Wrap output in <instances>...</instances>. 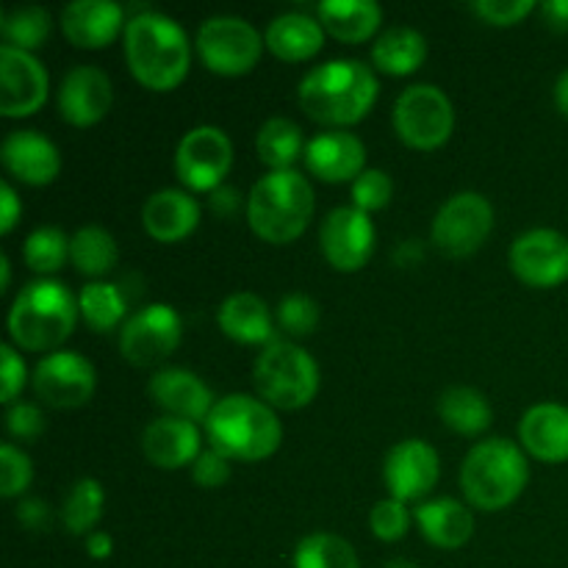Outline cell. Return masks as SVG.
<instances>
[{
  "instance_id": "1",
  "label": "cell",
  "mask_w": 568,
  "mask_h": 568,
  "mask_svg": "<svg viewBox=\"0 0 568 568\" xmlns=\"http://www.w3.org/2000/svg\"><path fill=\"white\" fill-rule=\"evenodd\" d=\"M128 70L142 87L153 92H170L186 78L192 64V44L178 20L161 11H139L125 22Z\"/></svg>"
},
{
  "instance_id": "2",
  "label": "cell",
  "mask_w": 568,
  "mask_h": 568,
  "mask_svg": "<svg viewBox=\"0 0 568 568\" xmlns=\"http://www.w3.org/2000/svg\"><path fill=\"white\" fill-rule=\"evenodd\" d=\"M377 92L381 83L369 64L358 59H333L305 72L297 98L311 120L344 128L369 114Z\"/></svg>"
},
{
  "instance_id": "3",
  "label": "cell",
  "mask_w": 568,
  "mask_h": 568,
  "mask_svg": "<svg viewBox=\"0 0 568 568\" xmlns=\"http://www.w3.org/2000/svg\"><path fill=\"white\" fill-rule=\"evenodd\" d=\"M205 436L216 453L227 460L255 464L277 453L283 442V425L275 408L250 394H227L216 399L205 419Z\"/></svg>"
},
{
  "instance_id": "4",
  "label": "cell",
  "mask_w": 568,
  "mask_h": 568,
  "mask_svg": "<svg viewBox=\"0 0 568 568\" xmlns=\"http://www.w3.org/2000/svg\"><path fill=\"white\" fill-rule=\"evenodd\" d=\"M81 308L70 288L53 277H39L17 292L9 311L11 342L28 353H44L64 344L75 331Z\"/></svg>"
},
{
  "instance_id": "5",
  "label": "cell",
  "mask_w": 568,
  "mask_h": 568,
  "mask_svg": "<svg viewBox=\"0 0 568 568\" xmlns=\"http://www.w3.org/2000/svg\"><path fill=\"white\" fill-rule=\"evenodd\" d=\"M314 214L311 181L292 170H270L255 181L247 197V222L258 239L270 244H288L303 236Z\"/></svg>"
},
{
  "instance_id": "6",
  "label": "cell",
  "mask_w": 568,
  "mask_h": 568,
  "mask_svg": "<svg viewBox=\"0 0 568 568\" xmlns=\"http://www.w3.org/2000/svg\"><path fill=\"white\" fill-rule=\"evenodd\" d=\"M530 480V464L521 447L508 438H486L475 444L460 466V491L469 505L494 514L521 497Z\"/></svg>"
},
{
  "instance_id": "7",
  "label": "cell",
  "mask_w": 568,
  "mask_h": 568,
  "mask_svg": "<svg viewBox=\"0 0 568 568\" xmlns=\"http://www.w3.org/2000/svg\"><path fill=\"white\" fill-rule=\"evenodd\" d=\"M253 383L266 405L281 410H297L305 408L320 392V366L308 349L275 338L255 358Z\"/></svg>"
},
{
  "instance_id": "8",
  "label": "cell",
  "mask_w": 568,
  "mask_h": 568,
  "mask_svg": "<svg viewBox=\"0 0 568 568\" xmlns=\"http://www.w3.org/2000/svg\"><path fill=\"white\" fill-rule=\"evenodd\" d=\"M392 122L408 148L436 150L447 144L455 128L453 100L436 83H414L394 100Z\"/></svg>"
},
{
  "instance_id": "9",
  "label": "cell",
  "mask_w": 568,
  "mask_h": 568,
  "mask_svg": "<svg viewBox=\"0 0 568 568\" xmlns=\"http://www.w3.org/2000/svg\"><path fill=\"white\" fill-rule=\"evenodd\" d=\"M264 37L250 20L236 14H214L200 26L197 53L216 75H244L258 64Z\"/></svg>"
},
{
  "instance_id": "10",
  "label": "cell",
  "mask_w": 568,
  "mask_h": 568,
  "mask_svg": "<svg viewBox=\"0 0 568 568\" xmlns=\"http://www.w3.org/2000/svg\"><path fill=\"white\" fill-rule=\"evenodd\" d=\"M494 231V205L480 192H458L438 209L433 220V244L449 258L477 253Z\"/></svg>"
},
{
  "instance_id": "11",
  "label": "cell",
  "mask_w": 568,
  "mask_h": 568,
  "mask_svg": "<svg viewBox=\"0 0 568 568\" xmlns=\"http://www.w3.org/2000/svg\"><path fill=\"white\" fill-rule=\"evenodd\" d=\"M233 144L222 128L197 125L175 148V175L192 192H216L231 172Z\"/></svg>"
},
{
  "instance_id": "12",
  "label": "cell",
  "mask_w": 568,
  "mask_h": 568,
  "mask_svg": "<svg viewBox=\"0 0 568 568\" xmlns=\"http://www.w3.org/2000/svg\"><path fill=\"white\" fill-rule=\"evenodd\" d=\"M183 322L166 303L139 308L125 320L120 331V353L133 366H155L170 358L181 344Z\"/></svg>"
},
{
  "instance_id": "13",
  "label": "cell",
  "mask_w": 568,
  "mask_h": 568,
  "mask_svg": "<svg viewBox=\"0 0 568 568\" xmlns=\"http://www.w3.org/2000/svg\"><path fill=\"white\" fill-rule=\"evenodd\" d=\"M33 392L48 408H81L92 399L98 375L94 366L72 349L44 355L33 369Z\"/></svg>"
},
{
  "instance_id": "14",
  "label": "cell",
  "mask_w": 568,
  "mask_h": 568,
  "mask_svg": "<svg viewBox=\"0 0 568 568\" xmlns=\"http://www.w3.org/2000/svg\"><path fill=\"white\" fill-rule=\"evenodd\" d=\"M510 270L532 288L568 281V239L552 227H532L510 244Z\"/></svg>"
},
{
  "instance_id": "15",
  "label": "cell",
  "mask_w": 568,
  "mask_h": 568,
  "mask_svg": "<svg viewBox=\"0 0 568 568\" xmlns=\"http://www.w3.org/2000/svg\"><path fill=\"white\" fill-rule=\"evenodd\" d=\"M320 244L333 270L358 272L375 253V225L355 205H342L322 222Z\"/></svg>"
},
{
  "instance_id": "16",
  "label": "cell",
  "mask_w": 568,
  "mask_h": 568,
  "mask_svg": "<svg viewBox=\"0 0 568 568\" xmlns=\"http://www.w3.org/2000/svg\"><path fill=\"white\" fill-rule=\"evenodd\" d=\"M442 475L438 453L422 438H405L394 444L383 464V480L392 491V499L399 503H416L436 488Z\"/></svg>"
},
{
  "instance_id": "17",
  "label": "cell",
  "mask_w": 568,
  "mask_h": 568,
  "mask_svg": "<svg viewBox=\"0 0 568 568\" xmlns=\"http://www.w3.org/2000/svg\"><path fill=\"white\" fill-rule=\"evenodd\" d=\"M48 100V70L33 53L0 48V114L31 116Z\"/></svg>"
},
{
  "instance_id": "18",
  "label": "cell",
  "mask_w": 568,
  "mask_h": 568,
  "mask_svg": "<svg viewBox=\"0 0 568 568\" xmlns=\"http://www.w3.org/2000/svg\"><path fill=\"white\" fill-rule=\"evenodd\" d=\"M61 116L75 128H89L103 120L114 103L111 78L94 64H78L61 78L55 94Z\"/></svg>"
},
{
  "instance_id": "19",
  "label": "cell",
  "mask_w": 568,
  "mask_h": 568,
  "mask_svg": "<svg viewBox=\"0 0 568 568\" xmlns=\"http://www.w3.org/2000/svg\"><path fill=\"white\" fill-rule=\"evenodd\" d=\"M148 394L166 416L194 422V425L197 422L205 425L216 405L209 383L194 372L181 369V366H166V369L155 372L148 383Z\"/></svg>"
},
{
  "instance_id": "20",
  "label": "cell",
  "mask_w": 568,
  "mask_h": 568,
  "mask_svg": "<svg viewBox=\"0 0 568 568\" xmlns=\"http://www.w3.org/2000/svg\"><path fill=\"white\" fill-rule=\"evenodd\" d=\"M364 142L344 128L316 133L305 148V166L311 170V175L325 183L355 181L364 172Z\"/></svg>"
},
{
  "instance_id": "21",
  "label": "cell",
  "mask_w": 568,
  "mask_h": 568,
  "mask_svg": "<svg viewBox=\"0 0 568 568\" xmlns=\"http://www.w3.org/2000/svg\"><path fill=\"white\" fill-rule=\"evenodd\" d=\"M0 161L28 186H48L61 172L59 148L39 131H11L0 148Z\"/></svg>"
},
{
  "instance_id": "22",
  "label": "cell",
  "mask_w": 568,
  "mask_h": 568,
  "mask_svg": "<svg viewBox=\"0 0 568 568\" xmlns=\"http://www.w3.org/2000/svg\"><path fill=\"white\" fill-rule=\"evenodd\" d=\"M125 9L114 0H72L61 9V31L72 44L87 50L105 48L125 31Z\"/></svg>"
},
{
  "instance_id": "23",
  "label": "cell",
  "mask_w": 568,
  "mask_h": 568,
  "mask_svg": "<svg viewBox=\"0 0 568 568\" xmlns=\"http://www.w3.org/2000/svg\"><path fill=\"white\" fill-rule=\"evenodd\" d=\"M142 453L159 469H181L197 460L200 430L194 422L175 419V416H159L150 422L142 433Z\"/></svg>"
},
{
  "instance_id": "24",
  "label": "cell",
  "mask_w": 568,
  "mask_h": 568,
  "mask_svg": "<svg viewBox=\"0 0 568 568\" xmlns=\"http://www.w3.org/2000/svg\"><path fill=\"white\" fill-rule=\"evenodd\" d=\"M519 438L532 458L544 464L568 460V408L560 403H538L525 410Z\"/></svg>"
},
{
  "instance_id": "25",
  "label": "cell",
  "mask_w": 568,
  "mask_h": 568,
  "mask_svg": "<svg viewBox=\"0 0 568 568\" xmlns=\"http://www.w3.org/2000/svg\"><path fill=\"white\" fill-rule=\"evenodd\" d=\"M142 222L155 242H181L200 225V203L183 189H161L144 200Z\"/></svg>"
},
{
  "instance_id": "26",
  "label": "cell",
  "mask_w": 568,
  "mask_h": 568,
  "mask_svg": "<svg viewBox=\"0 0 568 568\" xmlns=\"http://www.w3.org/2000/svg\"><path fill=\"white\" fill-rule=\"evenodd\" d=\"M216 325L227 338L239 344H272L275 342V325L272 311L264 300L253 292H236L222 300L216 308Z\"/></svg>"
},
{
  "instance_id": "27",
  "label": "cell",
  "mask_w": 568,
  "mask_h": 568,
  "mask_svg": "<svg viewBox=\"0 0 568 568\" xmlns=\"http://www.w3.org/2000/svg\"><path fill=\"white\" fill-rule=\"evenodd\" d=\"M414 519L419 525L422 536L438 549H460L469 544L475 532V516L464 503L453 497H438L419 503L414 510Z\"/></svg>"
},
{
  "instance_id": "28",
  "label": "cell",
  "mask_w": 568,
  "mask_h": 568,
  "mask_svg": "<svg viewBox=\"0 0 568 568\" xmlns=\"http://www.w3.org/2000/svg\"><path fill=\"white\" fill-rule=\"evenodd\" d=\"M264 42L277 59L305 61L322 50L325 28H322L320 17L303 14V11H283L266 26Z\"/></svg>"
},
{
  "instance_id": "29",
  "label": "cell",
  "mask_w": 568,
  "mask_h": 568,
  "mask_svg": "<svg viewBox=\"0 0 568 568\" xmlns=\"http://www.w3.org/2000/svg\"><path fill=\"white\" fill-rule=\"evenodd\" d=\"M316 17L338 42H366L381 28L383 9L375 0H322Z\"/></svg>"
},
{
  "instance_id": "30",
  "label": "cell",
  "mask_w": 568,
  "mask_h": 568,
  "mask_svg": "<svg viewBox=\"0 0 568 568\" xmlns=\"http://www.w3.org/2000/svg\"><path fill=\"white\" fill-rule=\"evenodd\" d=\"M427 59V39L410 26H392L372 44V61L388 75H410Z\"/></svg>"
},
{
  "instance_id": "31",
  "label": "cell",
  "mask_w": 568,
  "mask_h": 568,
  "mask_svg": "<svg viewBox=\"0 0 568 568\" xmlns=\"http://www.w3.org/2000/svg\"><path fill=\"white\" fill-rule=\"evenodd\" d=\"M438 416L449 430L460 436H480L494 419L486 394L471 386H453L438 397Z\"/></svg>"
},
{
  "instance_id": "32",
  "label": "cell",
  "mask_w": 568,
  "mask_h": 568,
  "mask_svg": "<svg viewBox=\"0 0 568 568\" xmlns=\"http://www.w3.org/2000/svg\"><path fill=\"white\" fill-rule=\"evenodd\" d=\"M305 148L308 144L303 139V128L294 120H288V116H270L258 128V136H255L258 159L270 170H292L294 161L305 155Z\"/></svg>"
},
{
  "instance_id": "33",
  "label": "cell",
  "mask_w": 568,
  "mask_h": 568,
  "mask_svg": "<svg viewBox=\"0 0 568 568\" xmlns=\"http://www.w3.org/2000/svg\"><path fill=\"white\" fill-rule=\"evenodd\" d=\"M116 239L103 225H83L70 239V261L81 275L103 277L116 266Z\"/></svg>"
},
{
  "instance_id": "34",
  "label": "cell",
  "mask_w": 568,
  "mask_h": 568,
  "mask_svg": "<svg viewBox=\"0 0 568 568\" xmlns=\"http://www.w3.org/2000/svg\"><path fill=\"white\" fill-rule=\"evenodd\" d=\"M78 308H81L83 322L94 333H111L128 314V297L120 292V286L105 281L87 283L78 294ZM125 325V322H122Z\"/></svg>"
},
{
  "instance_id": "35",
  "label": "cell",
  "mask_w": 568,
  "mask_h": 568,
  "mask_svg": "<svg viewBox=\"0 0 568 568\" xmlns=\"http://www.w3.org/2000/svg\"><path fill=\"white\" fill-rule=\"evenodd\" d=\"M105 491L94 477H81L61 505V525L72 536H92L103 516Z\"/></svg>"
},
{
  "instance_id": "36",
  "label": "cell",
  "mask_w": 568,
  "mask_h": 568,
  "mask_svg": "<svg viewBox=\"0 0 568 568\" xmlns=\"http://www.w3.org/2000/svg\"><path fill=\"white\" fill-rule=\"evenodd\" d=\"M294 568H361V560L336 532H311L294 549Z\"/></svg>"
},
{
  "instance_id": "37",
  "label": "cell",
  "mask_w": 568,
  "mask_h": 568,
  "mask_svg": "<svg viewBox=\"0 0 568 568\" xmlns=\"http://www.w3.org/2000/svg\"><path fill=\"white\" fill-rule=\"evenodd\" d=\"M0 33H3L6 44L17 50H37L39 44L48 39L50 33V14L42 6H17V9H6L0 17Z\"/></svg>"
},
{
  "instance_id": "38",
  "label": "cell",
  "mask_w": 568,
  "mask_h": 568,
  "mask_svg": "<svg viewBox=\"0 0 568 568\" xmlns=\"http://www.w3.org/2000/svg\"><path fill=\"white\" fill-rule=\"evenodd\" d=\"M22 258L37 275H53L70 258V239L64 236L61 227L42 225L26 239L22 244Z\"/></svg>"
},
{
  "instance_id": "39",
  "label": "cell",
  "mask_w": 568,
  "mask_h": 568,
  "mask_svg": "<svg viewBox=\"0 0 568 568\" xmlns=\"http://www.w3.org/2000/svg\"><path fill=\"white\" fill-rule=\"evenodd\" d=\"M275 322L292 338H305L320 325V305L308 294H288L275 311Z\"/></svg>"
},
{
  "instance_id": "40",
  "label": "cell",
  "mask_w": 568,
  "mask_h": 568,
  "mask_svg": "<svg viewBox=\"0 0 568 568\" xmlns=\"http://www.w3.org/2000/svg\"><path fill=\"white\" fill-rule=\"evenodd\" d=\"M394 181L386 170H364L353 181V205L364 214L381 211L392 203Z\"/></svg>"
},
{
  "instance_id": "41",
  "label": "cell",
  "mask_w": 568,
  "mask_h": 568,
  "mask_svg": "<svg viewBox=\"0 0 568 568\" xmlns=\"http://www.w3.org/2000/svg\"><path fill=\"white\" fill-rule=\"evenodd\" d=\"M33 480L31 458L22 453L14 444H3L0 447V494L6 499L22 497Z\"/></svg>"
},
{
  "instance_id": "42",
  "label": "cell",
  "mask_w": 568,
  "mask_h": 568,
  "mask_svg": "<svg viewBox=\"0 0 568 568\" xmlns=\"http://www.w3.org/2000/svg\"><path fill=\"white\" fill-rule=\"evenodd\" d=\"M410 510L405 508V503H399V499H381V503H375V508H372L369 514V527L372 532H375V538H381V541L386 544H394V541H403L405 536H408L410 530Z\"/></svg>"
},
{
  "instance_id": "43",
  "label": "cell",
  "mask_w": 568,
  "mask_h": 568,
  "mask_svg": "<svg viewBox=\"0 0 568 568\" xmlns=\"http://www.w3.org/2000/svg\"><path fill=\"white\" fill-rule=\"evenodd\" d=\"M469 9L491 26H516L536 9V3L532 0H475Z\"/></svg>"
},
{
  "instance_id": "44",
  "label": "cell",
  "mask_w": 568,
  "mask_h": 568,
  "mask_svg": "<svg viewBox=\"0 0 568 568\" xmlns=\"http://www.w3.org/2000/svg\"><path fill=\"white\" fill-rule=\"evenodd\" d=\"M192 480L200 488H220L231 480V460L222 453H216L214 447L203 449L197 455V460L192 464Z\"/></svg>"
},
{
  "instance_id": "45",
  "label": "cell",
  "mask_w": 568,
  "mask_h": 568,
  "mask_svg": "<svg viewBox=\"0 0 568 568\" xmlns=\"http://www.w3.org/2000/svg\"><path fill=\"white\" fill-rule=\"evenodd\" d=\"M6 430H9L14 438H22V442L42 436L44 430L42 410H39L33 403H22V399L20 403H11L9 410H6Z\"/></svg>"
},
{
  "instance_id": "46",
  "label": "cell",
  "mask_w": 568,
  "mask_h": 568,
  "mask_svg": "<svg viewBox=\"0 0 568 568\" xmlns=\"http://www.w3.org/2000/svg\"><path fill=\"white\" fill-rule=\"evenodd\" d=\"M28 381V372H26V361L20 358L11 344H0V383H3V403L11 405L17 399V394L22 392Z\"/></svg>"
},
{
  "instance_id": "47",
  "label": "cell",
  "mask_w": 568,
  "mask_h": 568,
  "mask_svg": "<svg viewBox=\"0 0 568 568\" xmlns=\"http://www.w3.org/2000/svg\"><path fill=\"white\" fill-rule=\"evenodd\" d=\"M17 521L31 532H44L53 525V508L44 499H22L17 505Z\"/></svg>"
},
{
  "instance_id": "48",
  "label": "cell",
  "mask_w": 568,
  "mask_h": 568,
  "mask_svg": "<svg viewBox=\"0 0 568 568\" xmlns=\"http://www.w3.org/2000/svg\"><path fill=\"white\" fill-rule=\"evenodd\" d=\"M0 211H3V214H0V233H11L22 214V205L9 181L0 183Z\"/></svg>"
},
{
  "instance_id": "49",
  "label": "cell",
  "mask_w": 568,
  "mask_h": 568,
  "mask_svg": "<svg viewBox=\"0 0 568 568\" xmlns=\"http://www.w3.org/2000/svg\"><path fill=\"white\" fill-rule=\"evenodd\" d=\"M541 11L549 28H555V31H568V0H547V3L541 6Z\"/></svg>"
},
{
  "instance_id": "50",
  "label": "cell",
  "mask_w": 568,
  "mask_h": 568,
  "mask_svg": "<svg viewBox=\"0 0 568 568\" xmlns=\"http://www.w3.org/2000/svg\"><path fill=\"white\" fill-rule=\"evenodd\" d=\"M111 552H114V538H111L109 532L94 530L92 536H87V555H89V558L105 560V558H111Z\"/></svg>"
},
{
  "instance_id": "51",
  "label": "cell",
  "mask_w": 568,
  "mask_h": 568,
  "mask_svg": "<svg viewBox=\"0 0 568 568\" xmlns=\"http://www.w3.org/2000/svg\"><path fill=\"white\" fill-rule=\"evenodd\" d=\"M555 103L568 116V70L560 72L558 83H555Z\"/></svg>"
},
{
  "instance_id": "52",
  "label": "cell",
  "mask_w": 568,
  "mask_h": 568,
  "mask_svg": "<svg viewBox=\"0 0 568 568\" xmlns=\"http://www.w3.org/2000/svg\"><path fill=\"white\" fill-rule=\"evenodd\" d=\"M0 275H3V283H0V292H6V288H9V283H11V264H9V258H0Z\"/></svg>"
},
{
  "instance_id": "53",
  "label": "cell",
  "mask_w": 568,
  "mask_h": 568,
  "mask_svg": "<svg viewBox=\"0 0 568 568\" xmlns=\"http://www.w3.org/2000/svg\"><path fill=\"white\" fill-rule=\"evenodd\" d=\"M386 568H419V566H416L414 560H408V558H394V560H388Z\"/></svg>"
}]
</instances>
